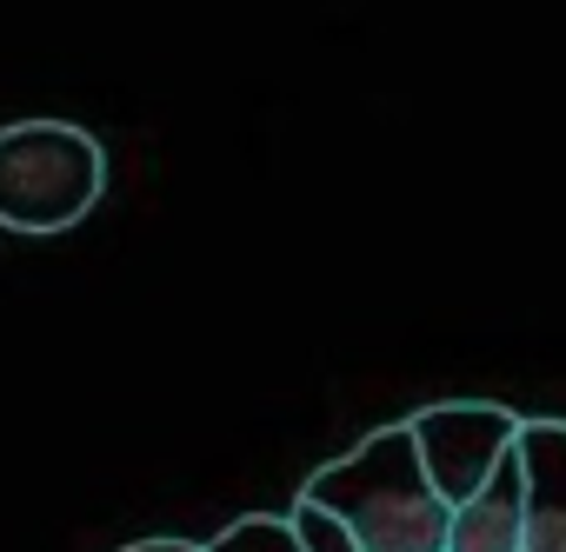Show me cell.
Here are the masks:
<instances>
[{
  "instance_id": "6da1fadb",
  "label": "cell",
  "mask_w": 566,
  "mask_h": 552,
  "mask_svg": "<svg viewBox=\"0 0 566 552\" xmlns=\"http://www.w3.org/2000/svg\"><path fill=\"white\" fill-rule=\"evenodd\" d=\"M301 499L347 519V532L367 552H447L453 532V506L433 492L407 420H387L347 459H327L301 486Z\"/></svg>"
},
{
  "instance_id": "52a82bcc",
  "label": "cell",
  "mask_w": 566,
  "mask_h": 552,
  "mask_svg": "<svg viewBox=\"0 0 566 552\" xmlns=\"http://www.w3.org/2000/svg\"><path fill=\"white\" fill-rule=\"evenodd\" d=\"M294 532H301V552H367V545L347 532V519H334V512L314 506V499H294Z\"/></svg>"
},
{
  "instance_id": "5b68a950",
  "label": "cell",
  "mask_w": 566,
  "mask_h": 552,
  "mask_svg": "<svg viewBox=\"0 0 566 552\" xmlns=\"http://www.w3.org/2000/svg\"><path fill=\"white\" fill-rule=\"evenodd\" d=\"M520 532H526V466H520V446H513L506 466L486 479V492H473L453 512L447 552H520Z\"/></svg>"
},
{
  "instance_id": "7a4b0ae2",
  "label": "cell",
  "mask_w": 566,
  "mask_h": 552,
  "mask_svg": "<svg viewBox=\"0 0 566 552\" xmlns=\"http://www.w3.org/2000/svg\"><path fill=\"white\" fill-rule=\"evenodd\" d=\"M107 187V153L74 120H14L0 127V226L8 233H67L94 213Z\"/></svg>"
},
{
  "instance_id": "3957f363",
  "label": "cell",
  "mask_w": 566,
  "mask_h": 552,
  "mask_svg": "<svg viewBox=\"0 0 566 552\" xmlns=\"http://www.w3.org/2000/svg\"><path fill=\"white\" fill-rule=\"evenodd\" d=\"M407 426H413V446H420V466H427L433 492L460 512L506 466V453L520 446L526 413L493 406V400H440V406L407 413Z\"/></svg>"
},
{
  "instance_id": "ba28073f",
  "label": "cell",
  "mask_w": 566,
  "mask_h": 552,
  "mask_svg": "<svg viewBox=\"0 0 566 552\" xmlns=\"http://www.w3.org/2000/svg\"><path fill=\"white\" fill-rule=\"evenodd\" d=\"M120 552H207V545H187V539H134Z\"/></svg>"
},
{
  "instance_id": "277c9868",
  "label": "cell",
  "mask_w": 566,
  "mask_h": 552,
  "mask_svg": "<svg viewBox=\"0 0 566 552\" xmlns=\"http://www.w3.org/2000/svg\"><path fill=\"white\" fill-rule=\"evenodd\" d=\"M520 466H526V532H520V552H566V420L526 413Z\"/></svg>"
},
{
  "instance_id": "8992f818",
  "label": "cell",
  "mask_w": 566,
  "mask_h": 552,
  "mask_svg": "<svg viewBox=\"0 0 566 552\" xmlns=\"http://www.w3.org/2000/svg\"><path fill=\"white\" fill-rule=\"evenodd\" d=\"M207 552H301V532L280 512H240L233 526H220L207 539Z\"/></svg>"
}]
</instances>
